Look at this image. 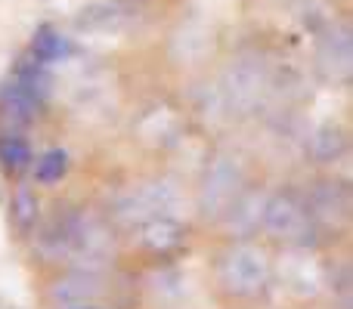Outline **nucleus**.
<instances>
[{
    "mask_svg": "<svg viewBox=\"0 0 353 309\" xmlns=\"http://www.w3.org/2000/svg\"><path fill=\"white\" fill-rule=\"evenodd\" d=\"M65 173V155L62 152H50L37 161V180L41 182H56Z\"/></svg>",
    "mask_w": 353,
    "mask_h": 309,
    "instance_id": "obj_3",
    "label": "nucleus"
},
{
    "mask_svg": "<svg viewBox=\"0 0 353 309\" xmlns=\"http://www.w3.org/2000/svg\"><path fill=\"white\" fill-rule=\"evenodd\" d=\"M65 53V41L56 34L53 28H41L34 41V56L37 59H56V56Z\"/></svg>",
    "mask_w": 353,
    "mask_h": 309,
    "instance_id": "obj_2",
    "label": "nucleus"
},
{
    "mask_svg": "<svg viewBox=\"0 0 353 309\" xmlns=\"http://www.w3.org/2000/svg\"><path fill=\"white\" fill-rule=\"evenodd\" d=\"M28 158H31V152H28V146H25L19 136H6V140H0V161L6 164V167H25L28 164Z\"/></svg>",
    "mask_w": 353,
    "mask_h": 309,
    "instance_id": "obj_1",
    "label": "nucleus"
}]
</instances>
